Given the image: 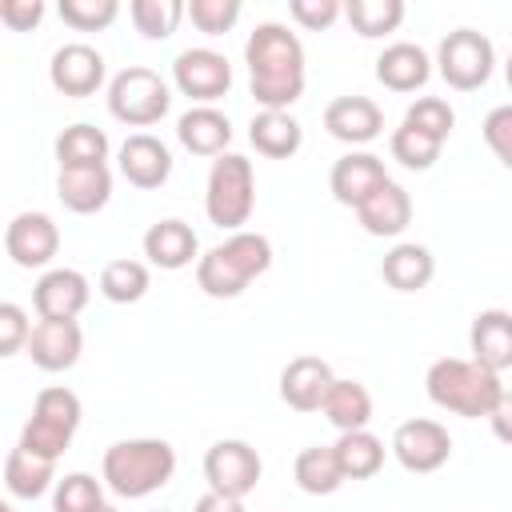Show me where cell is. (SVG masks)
I'll use <instances>...</instances> for the list:
<instances>
[{"label":"cell","mask_w":512,"mask_h":512,"mask_svg":"<svg viewBox=\"0 0 512 512\" xmlns=\"http://www.w3.org/2000/svg\"><path fill=\"white\" fill-rule=\"evenodd\" d=\"M244 64H248V88L252 100L264 112H288L304 96V44L288 24L264 20L252 28L244 44Z\"/></svg>","instance_id":"obj_1"},{"label":"cell","mask_w":512,"mask_h":512,"mask_svg":"<svg viewBox=\"0 0 512 512\" xmlns=\"http://www.w3.org/2000/svg\"><path fill=\"white\" fill-rule=\"evenodd\" d=\"M268 268H272V240L260 232H232L196 260V284L212 300H232Z\"/></svg>","instance_id":"obj_2"},{"label":"cell","mask_w":512,"mask_h":512,"mask_svg":"<svg viewBox=\"0 0 512 512\" xmlns=\"http://www.w3.org/2000/svg\"><path fill=\"white\" fill-rule=\"evenodd\" d=\"M424 388H428V400L452 416H464V420H488L496 400L504 396V384L496 372H488L484 364L476 360H460V356H440L428 376H424Z\"/></svg>","instance_id":"obj_3"},{"label":"cell","mask_w":512,"mask_h":512,"mask_svg":"<svg viewBox=\"0 0 512 512\" xmlns=\"http://www.w3.org/2000/svg\"><path fill=\"white\" fill-rule=\"evenodd\" d=\"M172 472H176V448L168 440H156V436L116 440L100 464L104 484L124 500L152 496L156 488H164L172 480Z\"/></svg>","instance_id":"obj_4"},{"label":"cell","mask_w":512,"mask_h":512,"mask_svg":"<svg viewBox=\"0 0 512 512\" xmlns=\"http://www.w3.org/2000/svg\"><path fill=\"white\" fill-rule=\"evenodd\" d=\"M256 208V172L252 160L240 152H224L208 168L204 184V212L224 232H244L248 216Z\"/></svg>","instance_id":"obj_5"},{"label":"cell","mask_w":512,"mask_h":512,"mask_svg":"<svg viewBox=\"0 0 512 512\" xmlns=\"http://www.w3.org/2000/svg\"><path fill=\"white\" fill-rule=\"evenodd\" d=\"M80 396L64 384H52V388H40L36 392V404H32V416L20 432V448L36 452V456H48V460H60L64 448L72 444L76 428H80Z\"/></svg>","instance_id":"obj_6"},{"label":"cell","mask_w":512,"mask_h":512,"mask_svg":"<svg viewBox=\"0 0 512 512\" xmlns=\"http://www.w3.org/2000/svg\"><path fill=\"white\" fill-rule=\"evenodd\" d=\"M172 108V88L160 72L144 64H128L108 80V112L128 128L160 124Z\"/></svg>","instance_id":"obj_7"},{"label":"cell","mask_w":512,"mask_h":512,"mask_svg":"<svg viewBox=\"0 0 512 512\" xmlns=\"http://www.w3.org/2000/svg\"><path fill=\"white\" fill-rule=\"evenodd\" d=\"M436 68H440V76H444L448 88L476 92V88L488 84V76L496 68V48L476 28H452L440 40V48H436Z\"/></svg>","instance_id":"obj_8"},{"label":"cell","mask_w":512,"mask_h":512,"mask_svg":"<svg viewBox=\"0 0 512 512\" xmlns=\"http://www.w3.org/2000/svg\"><path fill=\"white\" fill-rule=\"evenodd\" d=\"M260 472H264V460L248 440H216L204 452V480L212 492L244 500L256 488Z\"/></svg>","instance_id":"obj_9"},{"label":"cell","mask_w":512,"mask_h":512,"mask_svg":"<svg viewBox=\"0 0 512 512\" xmlns=\"http://www.w3.org/2000/svg\"><path fill=\"white\" fill-rule=\"evenodd\" d=\"M392 456L400 460V468H408L416 476H428V472H436V468L448 464L452 436H448V428L440 420L416 416V420H404L392 432Z\"/></svg>","instance_id":"obj_10"},{"label":"cell","mask_w":512,"mask_h":512,"mask_svg":"<svg viewBox=\"0 0 512 512\" xmlns=\"http://www.w3.org/2000/svg\"><path fill=\"white\" fill-rule=\"evenodd\" d=\"M172 84L196 100V104H212L220 96H228L232 88V64L224 52L216 48H184L172 60Z\"/></svg>","instance_id":"obj_11"},{"label":"cell","mask_w":512,"mask_h":512,"mask_svg":"<svg viewBox=\"0 0 512 512\" xmlns=\"http://www.w3.org/2000/svg\"><path fill=\"white\" fill-rule=\"evenodd\" d=\"M4 252L20 268H44L60 252V228L48 212H16L4 228Z\"/></svg>","instance_id":"obj_12"},{"label":"cell","mask_w":512,"mask_h":512,"mask_svg":"<svg viewBox=\"0 0 512 512\" xmlns=\"http://www.w3.org/2000/svg\"><path fill=\"white\" fill-rule=\"evenodd\" d=\"M48 80L60 96H72V100H84L92 96L100 84H104V56L84 44V40H72V44H60L52 52V64H48Z\"/></svg>","instance_id":"obj_13"},{"label":"cell","mask_w":512,"mask_h":512,"mask_svg":"<svg viewBox=\"0 0 512 512\" xmlns=\"http://www.w3.org/2000/svg\"><path fill=\"white\" fill-rule=\"evenodd\" d=\"M332 384H336V372L324 356H292L280 372V400L292 412H320Z\"/></svg>","instance_id":"obj_14"},{"label":"cell","mask_w":512,"mask_h":512,"mask_svg":"<svg viewBox=\"0 0 512 512\" xmlns=\"http://www.w3.org/2000/svg\"><path fill=\"white\" fill-rule=\"evenodd\" d=\"M88 276L76 268H48L32 288V308L40 320H76L88 304Z\"/></svg>","instance_id":"obj_15"},{"label":"cell","mask_w":512,"mask_h":512,"mask_svg":"<svg viewBox=\"0 0 512 512\" xmlns=\"http://www.w3.org/2000/svg\"><path fill=\"white\" fill-rule=\"evenodd\" d=\"M324 128L340 144H372L384 132V112L368 96H336L324 108Z\"/></svg>","instance_id":"obj_16"},{"label":"cell","mask_w":512,"mask_h":512,"mask_svg":"<svg viewBox=\"0 0 512 512\" xmlns=\"http://www.w3.org/2000/svg\"><path fill=\"white\" fill-rule=\"evenodd\" d=\"M116 164H120V176L132 184V188H160L168 176H172V152L164 140H156L152 132H132L120 152H116Z\"/></svg>","instance_id":"obj_17"},{"label":"cell","mask_w":512,"mask_h":512,"mask_svg":"<svg viewBox=\"0 0 512 512\" xmlns=\"http://www.w3.org/2000/svg\"><path fill=\"white\" fill-rule=\"evenodd\" d=\"M380 184H388V168H384V160L376 156V152H344L336 164H332V172H328V188H332V196L340 200V204H348V208H360Z\"/></svg>","instance_id":"obj_18"},{"label":"cell","mask_w":512,"mask_h":512,"mask_svg":"<svg viewBox=\"0 0 512 512\" xmlns=\"http://www.w3.org/2000/svg\"><path fill=\"white\" fill-rule=\"evenodd\" d=\"M84 352V332L76 320H36L28 336V356L44 372H68Z\"/></svg>","instance_id":"obj_19"},{"label":"cell","mask_w":512,"mask_h":512,"mask_svg":"<svg viewBox=\"0 0 512 512\" xmlns=\"http://www.w3.org/2000/svg\"><path fill=\"white\" fill-rule=\"evenodd\" d=\"M468 348H472V360L496 376L504 368H512V312H504V308L476 312L472 328H468Z\"/></svg>","instance_id":"obj_20"},{"label":"cell","mask_w":512,"mask_h":512,"mask_svg":"<svg viewBox=\"0 0 512 512\" xmlns=\"http://www.w3.org/2000/svg\"><path fill=\"white\" fill-rule=\"evenodd\" d=\"M144 256H148V264H156L164 272H180L192 260H200V240H196L192 224L168 216L144 232Z\"/></svg>","instance_id":"obj_21"},{"label":"cell","mask_w":512,"mask_h":512,"mask_svg":"<svg viewBox=\"0 0 512 512\" xmlns=\"http://www.w3.org/2000/svg\"><path fill=\"white\" fill-rule=\"evenodd\" d=\"M176 140L192 152V156H224L228 140H232V124L220 108L212 104H192L188 112H180L176 120Z\"/></svg>","instance_id":"obj_22"},{"label":"cell","mask_w":512,"mask_h":512,"mask_svg":"<svg viewBox=\"0 0 512 512\" xmlns=\"http://www.w3.org/2000/svg\"><path fill=\"white\" fill-rule=\"evenodd\" d=\"M56 196L68 212L76 216H92L112 200V172L108 164H92V168H60L56 176Z\"/></svg>","instance_id":"obj_23"},{"label":"cell","mask_w":512,"mask_h":512,"mask_svg":"<svg viewBox=\"0 0 512 512\" xmlns=\"http://www.w3.org/2000/svg\"><path fill=\"white\" fill-rule=\"evenodd\" d=\"M428 76H432V60L412 40H396L376 56V80L388 92H416L428 84Z\"/></svg>","instance_id":"obj_24"},{"label":"cell","mask_w":512,"mask_h":512,"mask_svg":"<svg viewBox=\"0 0 512 512\" xmlns=\"http://www.w3.org/2000/svg\"><path fill=\"white\" fill-rule=\"evenodd\" d=\"M356 220L368 236H400L408 224H412V196L408 188H400L396 180L380 184L360 208H356Z\"/></svg>","instance_id":"obj_25"},{"label":"cell","mask_w":512,"mask_h":512,"mask_svg":"<svg viewBox=\"0 0 512 512\" xmlns=\"http://www.w3.org/2000/svg\"><path fill=\"white\" fill-rule=\"evenodd\" d=\"M380 276H384V284L396 288V292H420V288H428L432 276H436V256H432L424 244H416V240H400L392 252H384Z\"/></svg>","instance_id":"obj_26"},{"label":"cell","mask_w":512,"mask_h":512,"mask_svg":"<svg viewBox=\"0 0 512 512\" xmlns=\"http://www.w3.org/2000/svg\"><path fill=\"white\" fill-rule=\"evenodd\" d=\"M248 140H252V148L260 152V156H268V160H288V156H296L300 152V144H304V128H300V120L292 116V112H256L252 116V124H248Z\"/></svg>","instance_id":"obj_27"},{"label":"cell","mask_w":512,"mask_h":512,"mask_svg":"<svg viewBox=\"0 0 512 512\" xmlns=\"http://www.w3.org/2000/svg\"><path fill=\"white\" fill-rule=\"evenodd\" d=\"M4 484H8L12 496L36 500V496H44L48 488H56V460L36 456V452H28V448L16 444V448L8 452V460H4Z\"/></svg>","instance_id":"obj_28"},{"label":"cell","mask_w":512,"mask_h":512,"mask_svg":"<svg viewBox=\"0 0 512 512\" xmlns=\"http://www.w3.org/2000/svg\"><path fill=\"white\" fill-rule=\"evenodd\" d=\"M320 412H324L328 424L340 428V432L368 428V420H372V392H368L360 380H340V376H336V384L328 388Z\"/></svg>","instance_id":"obj_29"},{"label":"cell","mask_w":512,"mask_h":512,"mask_svg":"<svg viewBox=\"0 0 512 512\" xmlns=\"http://www.w3.org/2000/svg\"><path fill=\"white\" fill-rule=\"evenodd\" d=\"M332 448H336L344 480H368V476H376L384 468V440L376 432H368V428L340 432V440Z\"/></svg>","instance_id":"obj_30"},{"label":"cell","mask_w":512,"mask_h":512,"mask_svg":"<svg viewBox=\"0 0 512 512\" xmlns=\"http://www.w3.org/2000/svg\"><path fill=\"white\" fill-rule=\"evenodd\" d=\"M292 476H296L300 492H308V496H332L344 484V472H340V460H336V448L332 444L304 448L296 456V464H292Z\"/></svg>","instance_id":"obj_31"},{"label":"cell","mask_w":512,"mask_h":512,"mask_svg":"<svg viewBox=\"0 0 512 512\" xmlns=\"http://www.w3.org/2000/svg\"><path fill=\"white\" fill-rule=\"evenodd\" d=\"M56 160L60 168H92L108 160V136L96 124H68L56 136Z\"/></svg>","instance_id":"obj_32"},{"label":"cell","mask_w":512,"mask_h":512,"mask_svg":"<svg viewBox=\"0 0 512 512\" xmlns=\"http://www.w3.org/2000/svg\"><path fill=\"white\" fill-rule=\"evenodd\" d=\"M100 296L104 300H112V304H136V300H144V292H148V284H152V276H148V264L144 260H108L104 268H100Z\"/></svg>","instance_id":"obj_33"},{"label":"cell","mask_w":512,"mask_h":512,"mask_svg":"<svg viewBox=\"0 0 512 512\" xmlns=\"http://www.w3.org/2000/svg\"><path fill=\"white\" fill-rule=\"evenodd\" d=\"M344 20L364 40H376V36H388L404 24V0H348Z\"/></svg>","instance_id":"obj_34"},{"label":"cell","mask_w":512,"mask_h":512,"mask_svg":"<svg viewBox=\"0 0 512 512\" xmlns=\"http://www.w3.org/2000/svg\"><path fill=\"white\" fill-rule=\"evenodd\" d=\"M128 16L144 40H168L176 32V24L188 16V8L180 0H132Z\"/></svg>","instance_id":"obj_35"},{"label":"cell","mask_w":512,"mask_h":512,"mask_svg":"<svg viewBox=\"0 0 512 512\" xmlns=\"http://www.w3.org/2000/svg\"><path fill=\"white\" fill-rule=\"evenodd\" d=\"M388 148H392V160H400L412 172H424V168H432L440 160V148L444 144L436 136H428V132H420V128H412V124L400 120V128L392 132Z\"/></svg>","instance_id":"obj_36"},{"label":"cell","mask_w":512,"mask_h":512,"mask_svg":"<svg viewBox=\"0 0 512 512\" xmlns=\"http://www.w3.org/2000/svg\"><path fill=\"white\" fill-rule=\"evenodd\" d=\"M104 504V484L88 472H68L52 488V512H96Z\"/></svg>","instance_id":"obj_37"},{"label":"cell","mask_w":512,"mask_h":512,"mask_svg":"<svg viewBox=\"0 0 512 512\" xmlns=\"http://www.w3.org/2000/svg\"><path fill=\"white\" fill-rule=\"evenodd\" d=\"M404 124H412V128H420V132H428V136H436L444 144L452 136V128H456V112L440 96H420L416 104H408Z\"/></svg>","instance_id":"obj_38"},{"label":"cell","mask_w":512,"mask_h":512,"mask_svg":"<svg viewBox=\"0 0 512 512\" xmlns=\"http://www.w3.org/2000/svg\"><path fill=\"white\" fill-rule=\"evenodd\" d=\"M120 16L116 0H60V20L76 32H100Z\"/></svg>","instance_id":"obj_39"},{"label":"cell","mask_w":512,"mask_h":512,"mask_svg":"<svg viewBox=\"0 0 512 512\" xmlns=\"http://www.w3.org/2000/svg\"><path fill=\"white\" fill-rule=\"evenodd\" d=\"M240 0H192L188 4V16L192 24L204 32V36H224L232 32V24L240 20Z\"/></svg>","instance_id":"obj_40"},{"label":"cell","mask_w":512,"mask_h":512,"mask_svg":"<svg viewBox=\"0 0 512 512\" xmlns=\"http://www.w3.org/2000/svg\"><path fill=\"white\" fill-rule=\"evenodd\" d=\"M480 132H484V144L492 148V156L512 172V104H496L484 116Z\"/></svg>","instance_id":"obj_41"},{"label":"cell","mask_w":512,"mask_h":512,"mask_svg":"<svg viewBox=\"0 0 512 512\" xmlns=\"http://www.w3.org/2000/svg\"><path fill=\"white\" fill-rule=\"evenodd\" d=\"M28 336H32V324H28V312L12 300L0 304V356H16L20 348H28Z\"/></svg>","instance_id":"obj_42"},{"label":"cell","mask_w":512,"mask_h":512,"mask_svg":"<svg viewBox=\"0 0 512 512\" xmlns=\"http://www.w3.org/2000/svg\"><path fill=\"white\" fill-rule=\"evenodd\" d=\"M288 16L308 28V32H320V28H332L340 16H344V4L340 0H292L288 4Z\"/></svg>","instance_id":"obj_43"},{"label":"cell","mask_w":512,"mask_h":512,"mask_svg":"<svg viewBox=\"0 0 512 512\" xmlns=\"http://www.w3.org/2000/svg\"><path fill=\"white\" fill-rule=\"evenodd\" d=\"M0 20L12 32H32L44 20V0H0Z\"/></svg>","instance_id":"obj_44"},{"label":"cell","mask_w":512,"mask_h":512,"mask_svg":"<svg viewBox=\"0 0 512 512\" xmlns=\"http://www.w3.org/2000/svg\"><path fill=\"white\" fill-rule=\"evenodd\" d=\"M488 424H492V436H496L500 444H512V388H504V396L496 400Z\"/></svg>","instance_id":"obj_45"},{"label":"cell","mask_w":512,"mask_h":512,"mask_svg":"<svg viewBox=\"0 0 512 512\" xmlns=\"http://www.w3.org/2000/svg\"><path fill=\"white\" fill-rule=\"evenodd\" d=\"M192 512H244V500H236V496H224V492H204L200 500H196V508Z\"/></svg>","instance_id":"obj_46"},{"label":"cell","mask_w":512,"mask_h":512,"mask_svg":"<svg viewBox=\"0 0 512 512\" xmlns=\"http://www.w3.org/2000/svg\"><path fill=\"white\" fill-rule=\"evenodd\" d=\"M504 76H508V88H512V56H508V64H504Z\"/></svg>","instance_id":"obj_47"},{"label":"cell","mask_w":512,"mask_h":512,"mask_svg":"<svg viewBox=\"0 0 512 512\" xmlns=\"http://www.w3.org/2000/svg\"><path fill=\"white\" fill-rule=\"evenodd\" d=\"M96 512H116V508H112V504H100V508H96Z\"/></svg>","instance_id":"obj_48"},{"label":"cell","mask_w":512,"mask_h":512,"mask_svg":"<svg viewBox=\"0 0 512 512\" xmlns=\"http://www.w3.org/2000/svg\"><path fill=\"white\" fill-rule=\"evenodd\" d=\"M0 512H16V508H12V504H4V508H0Z\"/></svg>","instance_id":"obj_49"}]
</instances>
